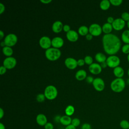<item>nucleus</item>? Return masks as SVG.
<instances>
[{"instance_id":"43","label":"nucleus","mask_w":129,"mask_h":129,"mask_svg":"<svg viewBox=\"0 0 129 129\" xmlns=\"http://www.w3.org/2000/svg\"><path fill=\"white\" fill-rule=\"evenodd\" d=\"M93 35H91L90 33H88L86 36V38L88 40H91L93 38Z\"/></svg>"},{"instance_id":"15","label":"nucleus","mask_w":129,"mask_h":129,"mask_svg":"<svg viewBox=\"0 0 129 129\" xmlns=\"http://www.w3.org/2000/svg\"><path fill=\"white\" fill-rule=\"evenodd\" d=\"M68 40L71 42H76L79 38V35L78 33L75 30H70L66 34Z\"/></svg>"},{"instance_id":"10","label":"nucleus","mask_w":129,"mask_h":129,"mask_svg":"<svg viewBox=\"0 0 129 129\" xmlns=\"http://www.w3.org/2000/svg\"><path fill=\"white\" fill-rule=\"evenodd\" d=\"M92 84L95 89L97 91H102L105 88L104 82L101 78H100L94 79Z\"/></svg>"},{"instance_id":"28","label":"nucleus","mask_w":129,"mask_h":129,"mask_svg":"<svg viewBox=\"0 0 129 129\" xmlns=\"http://www.w3.org/2000/svg\"><path fill=\"white\" fill-rule=\"evenodd\" d=\"M119 126L122 129H128L129 121L126 119H122L119 122Z\"/></svg>"},{"instance_id":"29","label":"nucleus","mask_w":129,"mask_h":129,"mask_svg":"<svg viewBox=\"0 0 129 129\" xmlns=\"http://www.w3.org/2000/svg\"><path fill=\"white\" fill-rule=\"evenodd\" d=\"M84 61H85V62L87 64H88V65H91L92 63H93V58L90 56V55H87L84 58Z\"/></svg>"},{"instance_id":"33","label":"nucleus","mask_w":129,"mask_h":129,"mask_svg":"<svg viewBox=\"0 0 129 129\" xmlns=\"http://www.w3.org/2000/svg\"><path fill=\"white\" fill-rule=\"evenodd\" d=\"M80 120L78 118H74L72 120L71 124H72L73 125L76 127L77 126H78L80 125Z\"/></svg>"},{"instance_id":"9","label":"nucleus","mask_w":129,"mask_h":129,"mask_svg":"<svg viewBox=\"0 0 129 129\" xmlns=\"http://www.w3.org/2000/svg\"><path fill=\"white\" fill-rule=\"evenodd\" d=\"M39 43L42 48L46 50L50 48L51 45V40L48 36H44L40 38L39 41Z\"/></svg>"},{"instance_id":"48","label":"nucleus","mask_w":129,"mask_h":129,"mask_svg":"<svg viewBox=\"0 0 129 129\" xmlns=\"http://www.w3.org/2000/svg\"><path fill=\"white\" fill-rule=\"evenodd\" d=\"M4 115V111L2 108H0V118L2 119Z\"/></svg>"},{"instance_id":"45","label":"nucleus","mask_w":129,"mask_h":129,"mask_svg":"<svg viewBox=\"0 0 129 129\" xmlns=\"http://www.w3.org/2000/svg\"><path fill=\"white\" fill-rule=\"evenodd\" d=\"M64 129H76V127L73 125L72 124H70L69 125L67 126Z\"/></svg>"},{"instance_id":"21","label":"nucleus","mask_w":129,"mask_h":129,"mask_svg":"<svg viewBox=\"0 0 129 129\" xmlns=\"http://www.w3.org/2000/svg\"><path fill=\"white\" fill-rule=\"evenodd\" d=\"M102 31L105 34H108L111 33V32L113 29V27H112V24L107 22L103 24V25L102 27Z\"/></svg>"},{"instance_id":"3","label":"nucleus","mask_w":129,"mask_h":129,"mask_svg":"<svg viewBox=\"0 0 129 129\" xmlns=\"http://www.w3.org/2000/svg\"><path fill=\"white\" fill-rule=\"evenodd\" d=\"M45 55L47 59L49 60L55 61L60 57L61 51L58 48L50 47L46 50Z\"/></svg>"},{"instance_id":"36","label":"nucleus","mask_w":129,"mask_h":129,"mask_svg":"<svg viewBox=\"0 0 129 129\" xmlns=\"http://www.w3.org/2000/svg\"><path fill=\"white\" fill-rule=\"evenodd\" d=\"M91 126L90 124L88 123H84L82 126H81V129H91Z\"/></svg>"},{"instance_id":"24","label":"nucleus","mask_w":129,"mask_h":129,"mask_svg":"<svg viewBox=\"0 0 129 129\" xmlns=\"http://www.w3.org/2000/svg\"><path fill=\"white\" fill-rule=\"evenodd\" d=\"M111 4L110 1L108 0H103L100 3V7L102 10H108Z\"/></svg>"},{"instance_id":"25","label":"nucleus","mask_w":129,"mask_h":129,"mask_svg":"<svg viewBox=\"0 0 129 129\" xmlns=\"http://www.w3.org/2000/svg\"><path fill=\"white\" fill-rule=\"evenodd\" d=\"M3 53L8 57H10L13 53V50L11 47L6 46L3 48Z\"/></svg>"},{"instance_id":"44","label":"nucleus","mask_w":129,"mask_h":129,"mask_svg":"<svg viewBox=\"0 0 129 129\" xmlns=\"http://www.w3.org/2000/svg\"><path fill=\"white\" fill-rule=\"evenodd\" d=\"M60 118H61V116H60L59 115H57L56 116H55L54 118V120L55 122H60Z\"/></svg>"},{"instance_id":"50","label":"nucleus","mask_w":129,"mask_h":129,"mask_svg":"<svg viewBox=\"0 0 129 129\" xmlns=\"http://www.w3.org/2000/svg\"><path fill=\"white\" fill-rule=\"evenodd\" d=\"M0 129H5V125L2 122L0 123Z\"/></svg>"},{"instance_id":"13","label":"nucleus","mask_w":129,"mask_h":129,"mask_svg":"<svg viewBox=\"0 0 129 129\" xmlns=\"http://www.w3.org/2000/svg\"><path fill=\"white\" fill-rule=\"evenodd\" d=\"M102 68L100 64L97 63H93L89 66V70L92 74L94 75H98L102 71Z\"/></svg>"},{"instance_id":"38","label":"nucleus","mask_w":129,"mask_h":129,"mask_svg":"<svg viewBox=\"0 0 129 129\" xmlns=\"http://www.w3.org/2000/svg\"><path fill=\"white\" fill-rule=\"evenodd\" d=\"M85 61H84V59H79L77 60V63H78V66H83L85 64Z\"/></svg>"},{"instance_id":"35","label":"nucleus","mask_w":129,"mask_h":129,"mask_svg":"<svg viewBox=\"0 0 129 129\" xmlns=\"http://www.w3.org/2000/svg\"><path fill=\"white\" fill-rule=\"evenodd\" d=\"M53 128L54 127L53 124L50 122H47L44 125L45 129H53Z\"/></svg>"},{"instance_id":"7","label":"nucleus","mask_w":129,"mask_h":129,"mask_svg":"<svg viewBox=\"0 0 129 129\" xmlns=\"http://www.w3.org/2000/svg\"><path fill=\"white\" fill-rule=\"evenodd\" d=\"M102 32V27L98 24L94 23L91 24L89 28V32L93 36L100 35Z\"/></svg>"},{"instance_id":"49","label":"nucleus","mask_w":129,"mask_h":129,"mask_svg":"<svg viewBox=\"0 0 129 129\" xmlns=\"http://www.w3.org/2000/svg\"><path fill=\"white\" fill-rule=\"evenodd\" d=\"M4 33L2 30L0 31V39L2 40L4 37Z\"/></svg>"},{"instance_id":"1","label":"nucleus","mask_w":129,"mask_h":129,"mask_svg":"<svg viewBox=\"0 0 129 129\" xmlns=\"http://www.w3.org/2000/svg\"><path fill=\"white\" fill-rule=\"evenodd\" d=\"M102 44L105 52L110 55H115L121 48V41L116 35L110 33L102 37Z\"/></svg>"},{"instance_id":"17","label":"nucleus","mask_w":129,"mask_h":129,"mask_svg":"<svg viewBox=\"0 0 129 129\" xmlns=\"http://www.w3.org/2000/svg\"><path fill=\"white\" fill-rule=\"evenodd\" d=\"M63 25L61 22L59 21H56L53 23L52 26V31L55 33H58L60 32L62 30H63Z\"/></svg>"},{"instance_id":"54","label":"nucleus","mask_w":129,"mask_h":129,"mask_svg":"<svg viewBox=\"0 0 129 129\" xmlns=\"http://www.w3.org/2000/svg\"><path fill=\"white\" fill-rule=\"evenodd\" d=\"M127 74H128V77H129V68H128V71H127Z\"/></svg>"},{"instance_id":"8","label":"nucleus","mask_w":129,"mask_h":129,"mask_svg":"<svg viewBox=\"0 0 129 129\" xmlns=\"http://www.w3.org/2000/svg\"><path fill=\"white\" fill-rule=\"evenodd\" d=\"M17 64V60L14 57H7L3 61V66L7 69L11 70L15 67Z\"/></svg>"},{"instance_id":"55","label":"nucleus","mask_w":129,"mask_h":129,"mask_svg":"<svg viewBox=\"0 0 129 129\" xmlns=\"http://www.w3.org/2000/svg\"><path fill=\"white\" fill-rule=\"evenodd\" d=\"M128 129H129V128H128Z\"/></svg>"},{"instance_id":"37","label":"nucleus","mask_w":129,"mask_h":129,"mask_svg":"<svg viewBox=\"0 0 129 129\" xmlns=\"http://www.w3.org/2000/svg\"><path fill=\"white\" fill-rule=\"evenodd\" d=\"M86 81L88 83H92L94 81V79L92 76H88L86 77Z\"/></svg>"},{"instance_id":"32","label":"nucleus","mask_w":129,"mask_h":129,"mask_svg":"<svg viewBox=\"0 0 129 129\" xmlns=\"http://www.w3.org/2000/svg\"><path fill=\"white\" fill-rule=\"evenodd\" d=\"M45 96L43 94H39L36 96V100L39 102H42L45 100Z\"/></svg>"},{"instance_id":"4","label":"nucleus","mask_w":129,"mask_h":129,"mask_svg":"<svg viewBox=\"0 0 129 129\" xmlns=\"http://www.w3.org/2000/svg\"><path fill=\"white\" fill-rule=\"evenodd\" d=\"M44 95L48 100H53L57 96V90L55 87L52 85H49L46 87L44 90Z\"/></svg>"},{"instance_id":"26","label":"nucleus","mask_w":129,"mask_h":129,"mask_svg":"<svg viewBox=\"0 0 129 129\" xmlns=\"http://www.w3.org/2000/svg\"><path fill=\"white\" fill-rule=\"evenodd\" d=\"M78 33L82 36H86L89 33V28L86 26H82L79 27Z\"/></svg>"},{"instance_id":"53","label":"nucleus","mask_w":129,"mask_h":129,"mask_svg":"<svg viewBox=\"0 0 129 129\" xmlns=\"http://www.w3.org/2000/svg\"><path fill=\"white\" fill-rule=\"evenodd\" d=\"M127 60H128V62H129V54H127Z\"/></svg>"},{"instance_id":"41","label":"nucleus","mask_w":129,"mask_h":129,"mask_svg":"<svg viewBox=\"0 0 129 129\" xmlns=\"http://www.w3.org/2000/svg\"><path fill=\"white\" fill-rule=\"evenodd\" d=\"M5 10V6L2 4L0 3V14H2Z\"/></svg>"},{"instance_id":"30","label":"nucleus","mask_w":129,"mask_h":129,"mask_svg":"<svg viewBox=\"0 0 129 129\" xmlns=\"http://www.w3.org/2000/svg\"><path fill=\"white\" fill-rule=\"evenodd\" d=\"M121 51L123 53L129 54V44H125L121 47Z\"/></svg>"},{"instance_id":"20","label":"nucleus","mask_w":129,"mask_h":129,"mask_svg":"<svg viewBox=\"0 0 129 129\" xmlns=\"http://www.w3.org/2000/svg\"><path fill=\"white\" fill-rule=\"evenodd\" d=\"M72 120V119L70 116L65 115L61 116V118L60 119V122L62 125L67 126L68 125L71 124Z\"/></svg>"},{"instance_id":"18","label":"nucleus","mask_w":129,"mask_h":129,"mask_svg":"<svg viewBox=\"0 0 129 129\" xmlns=\"http://www.w3.org/2000/svg\"><path fill=\"white\" fill-rule=\"evenodd\" d=\"M113 74L117 78H122L124 74V71L123 68L120 66H118L113 69Z\"/></svg>"},{"instance_id":"22","label":"nucleus","mask_w":129,"mask_h":129,"mask_svg":"<svg viewBox=\"0 0 129 129\" xmlns=\"http://www.w3.org/2000/svg\"><path fill=\"white\" fill-rule=\"evenodd\" d=\"M95 58L97 61L100 63L106 61L107 59L105 55L101 52H98L97 53H96L95 56Z\"/></svg>"},{"instance_id":"34","label":"nucleus","mask_w":129,"mask_h":129,"mask_svg":"<svg viewBox=\"0 0 129 129\" xmlns=\"http://www.w3.org/2000/svg\"><path fill=\"white\" fill-rule=\"evenodd\" d=\"M110 4L114 6H118L121 4L122 0H110Z\"/></svg>"},{"instance_id":"2","label":"nucleus","mask_w":129,"mask_h":129,"mask_svg":"<svg viewBox=\"0 0 129 129\" xmlns=\"http://www.w3.org/2000/svg\"><path fill=\"white\" fill-rule=\"evenodd\" d=\"M125 87V82L122 78L114 79L110 84L111 89L114 92L120 93L122 92Z\"/></svg>"},{"instance_id":"46","label":"nucleus","mask_w":129,"mask_h":129,"mask_svg":"<svg viewBox=\"0 0 129 129\" xmlns=\"http://www.w3.org/2000/svg\"><path fill=\"white\" fill-rule=\"evenodd\" d=\"M40 2L44 4H47L52 2L51 0H40Z\"/></svg>"},{"instance_id":"31","label":"nucleus","mask_w":129,"mask_h":129,"mask_svg":"<svg viewBox=\"0 0 129 129\" xmlns=\"http://www.w3.org/2000/svg\"><path fill=\"white\" fill-rule=\"evenodd\" d=\"M121 18L125 22H127L129 20V13L127 12H123L121 14Z\"/></svg>"},{"instance_id":"6","label":"nucleus","mask_w":129,"mask_h":129,"mask_svg":"<svg viewBox=\"0 0 129 129\" xmlns=\"http://www.w3.org/2000/svg\"><path fill=\"white\" fill-rule=\"evenodd\" d=\"M18 38L17 36L13 33H10L7 35L4 39V42L5 43L6 46L12 47L14 46L17 42Z\"/></svg>"},{"instance_id":"5","label":"nucleus","mask_w":129,"mask_h":129,"mask_svg":"<svg viewBox=\"0 0 129 129\" xmlns=\"http://www.w3.org/2000/svg\"><path fill=\"white\" fill-rule=\"evenodd\" d=\"M106 63L107 64V66L111 68H115L118 66H119L120 60L119 57L115 55H110L107 58Z\"/></svg>"},{"instance_id":"42","label":"nucleus","mask_w":129,"mask_h":129,"mask_svg":"<svg viewBox=\"0 0 129 129\" xmlns=\"http://www.w3.org/2000/svg\"><path fill=\"white\" fill-rule=\"evenodd\" d=\"M114 20V19L112 17H108L107 19V23H108L109 24H112L113 23Z\"/></svg>"},{"instance_id":"23","label":"nucleus","mask_w":129,"mask_h":129,"mask_svg":"<svg viewBox=\"0 0 129 129\" xmlns=\"http://www.w3.org/2000/svg\"><path fill=\"white\" fill-rule=\"evenodd\" d=\"M122 41L125 44H129V29L124 30L121 36Z\"/></svg>"},{"instance_id":"52","label":"nucleus","mask_w":129,"mask_h":129,"mask_svg":"<svg viewBox=\"0 0 129 129\" xmlns=\"http://www.w3.org/2000/svg\"><path fill=\"white\" fill-rule=\"evenodd\" d=\"M127 27H128V28L129 29V20L127 22Z\"/></svg>"},{"instance_id":"14","label":"nucleus","mask_w":129,"mask_h":129,"mask_svg":"<svg viewBox=\"0 0 129 129\" xmlns=\"http://www.w3.org/2000/svg\"><path fill=\"white\" fill-rule=\"evenodd\" d=\"M63 40L59 37H55L51 40V45L54 48L58 49L63 46Z\"/></svg>"},{"instance_id":"12","label":"nucleus","mask_w":129,"mask_h":129,"mask_svg":"<svg viewBox=\"0 0 129 129\" xmlns=\"http://www.w3.org/2000/svg\"><path fill=\"white\" fill-rule=\"evenodd\" d=\"M64 64L70 70L76 69L78 66L77 60L72 57H68L64 60Z\"/></svg>"},{"instance_id":"16","label":"nucleus","mask_w":129,"mask_h":129,"mask_svg":"<svg viewBox=\"0 0 129 129\" xmlns=\"http://www.w3.org/2000/svg\"><path fill=\"white\" fill-rule=\"evenodd\" d=\"M36 121L37 123L40 126H44L47 122V119L46 116L42 113L39 114L37 115L36 118Z\"/></svg>"},{"instance_id":"40","label":"nucleus","mask_w":129,"mask_h":129,"mask_svg":"<svg viewBox=\"0 0 129 129\" xmlns=\"http://www.w3.org/2000/svg\"><path fill=\"white\" fill-rule=\"evenodd\" d=\"M63 30L66 32H68L69 31H70L71 30H70V26L68 25H63Z\"/></svg>"},{"instance_id":"47","label":"nucleus","mask_w":129,"mask_h":129,"mask_svg":"<svg viewBox=\"0 0 129 129\" xmlns=\"http://www.w3.org/2000/svg\"><path fill=\"white\" fill-rule=\"evenodd\" d=\"M100 66H101V68H102V69L105 68L107 66V63H106V61H104V62H103L101 63Z\"/></svg>"},{"instance_id":"39","label":"nucleus","mask_w":129,"mask_h":129,"mask_svg":"<svg viewBox=\"0 0 129 129\" xmlns=\"http://www.w3.org/2000/svg\"><path fill=\"white\" fill-rule=\"evenodd\" d=\"M6 71H7V69L4 66L1 67V68H0V74L1 75L5 74Z\"/></svg>"},{"instance_id":"19","label":"nucleus","mask_w":129,"mask_h":129,"mask_svg":"<svg viewBox=\"0 0 129 129\" xmlns=\"http://www.w3.org/2000/svg\"><path fill=\"white\" fill-rule=\"evenodd\" d=\"M87 77V73L84 70H80L77 71L75 75L76 79L78 81H82Z\"/></svg>"},{"instance_id":"51","label":"nucleus","mask_w":129,"mask_h":129,"mask_svg":"<svg viewBox=\"0 0 129 129\" xmlns=\"http://www.w3.org/2000/svg\"><path fill=\"white\" fill-rule=\"evenodd\" d=\"M1 45L3 47L6 46V45H5V43L4 41H2V42L1 43Z\"/></svg>"},{"instance_id":"11","label":"nucleus","mask_w":129,"mask_h":129,"mask_svg":"<svg viewBox=\"0 0 129 129\" xmlns=\"http://www.w3.org/2000/svg\"><path fill=\"white\" fill-rule=\"evenodd\" d=\"M125 25V22L121 18H118L114 19L112 26L113 29L116 31L122 30Z\"/></svg>"},{"instance_id":"27","label":"nucleus","mask_w":129,"mask_h":129,"mask_svg":"<svg viewBox=\"0 0 129 129\" xmlns=\"http://www.w3.org/2000/svg\"><path fill=\"white\" fill-rule=\"evenodd\" d=\"M75 112L74 107L71 105H68L65 109V113L68 116L72 115Z\"/></svg>"}]
</instances>
